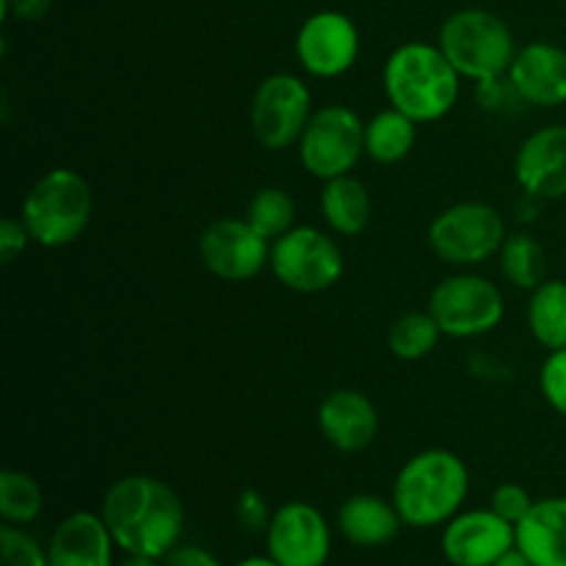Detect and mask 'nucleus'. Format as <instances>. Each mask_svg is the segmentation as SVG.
Listing matches in <instances>:
<instances>
[{
  "label": "nucleus",
  "instance_id": "obj_1",
  "mask_svg": "<svg viewBox=\"0 0 566 566\" xmlns=\"http://www.w3.org/2000/svg\"><path fill=\"white\" fill-rule=\"evenodd\" d=\"M116 547L133 556L166 558L180 545L186 509L180 495L153 475H125L108 486L99 506Z\"/></svg>",
  "mask_w": 566,
  "mask_h": 566
},
{
  "label": "nucleus",
  "instance_id": "obj_2",
  "mask_svg": "<svg viewBox=\"0 0 566 566\" xmlns=\"http://www.w3.org/2000/svg\"><path fill=\"white\" fill-rule=\"evenodd\" d=\"M462 75L453 70L440 44L407 42L385 64V94L390 105L418 125L451 114Z\"/></svg>",
  "mask_w": 566,
  "mask_h": 566
},
{
  "label": "nucleus",
  "instance_id": "obj_3",
  "mask_svg": "<svg viewBox=\"0 0 566 566\" xmlns=\"http://www.w3.org/2000/svg\"><path fill=\"white\" fill-rule=\"evenodd\" d=\"M470 492V470L457 453L431 448L409 459L392 486V503L403 525L434 528L459 514Z\"/></svg>",
  "mask_w": 566,
  "mask_h": 566
},
{
  "label": "nucleus",
  "instance_id": "obj_4",
  "mask_svg": "<svg viewBox=\"0 0 566 566\" xmlns=\"http://www.w3.org/2000/svg\"><path fill=\"white\" fill-rule=\"evenodd\" d=\"M92 210L94 193L81 171L50 169L31 186L20 219L31 232L33 243L61 249L86 232Z\"/></svg>",
  "mask_w": 566,
  "mask_h": 566
},
{
  "label": "nucleus",
  "instance_id": "obj_5",
  "mask_svg": "<svg viewBox=\"0 0 566 566\" xmlns=\"http://www.w3.org/2000/svg\"><path fill=\"white\" fill-rule=\"evenodd\" d=\"M440 50L468 81L506 75L517 48L506 22L484 9H462L440 28Z\"/></svg>",
  "mask_w": 566,
  "mask_h": 566
},
{
  "label": "nucleus",
  "instance_id": "obj_6",
  "mask_svg": "<svg viewBox=\"0 0 566 566\" xmlns=\"http://www.w3.org/2000/svg\"><path fill=\"white\" fill-rule=\"evenodd\" d=\"M365 155V122L348 105H324L313 111L302 138L298 160L304 171L318 180L352 175Z\"/></svg>",
  "mask_w": 566,
  "mask_h": 566
},
{
  "label": "nucleus",
  "instance_id": "obj_7",
  "mask_svg": "<svg viewBox=\"0 0 566 566\" xmlns=\"http://www.w3.org/2000/svg\"><path fill=\"white\" fill-rule=\"evenodd\" d=\"M506 221L486 202H459L442 210L429 227V247L451 265H479L501 252Z\"/></svg>",
  "mask_w": 566,
  "mask_h": 566
},
{
  "label": "nucleus",
  "instance_id": "obj_8",
  "mask_svg": "<svg viewBox=\"0 0 566 566\" xmlns=\"http://www.w3.org/2000/svg\"><path fill=\"white\" fill-rule=\"evenodd\" d=\"M271 271L296 293H324L343 276V252L315 227H293L271 243Z\"/></svg>",
  "mask_w": 566,
  "mask_h": 566
},
{
  "label": "nucleus",
  "instance_id": "obj_9",
  "mask_svg": "<svg viewBox=\"0 0 566 566\" xmlns=\"http://www.w3.org/2000/svg\"><path fill=\"white\" fill-rule=\"evenodd\" d=\"M429 313L448 337H481L503 321L506 304L495 282L479 274H457L431 291Z\"/></svg>",
  "mask_w": 566,
  "mask_h": 566
},
{
  "label": "nucleus",
  "instance_id": "obj_10",
  "mask_svg": "<svg viewBox=\"0 0 566 566\" xmlns=\"http://www.w3.org/2000/svg\"><path fill=\"white\" fill-rule=\"evenodd\" d=\"M313 116V94L296 75L276 72L258 86L252 97V130L265 149H287L298 144Z\"/></svg>",
  "mask_w": 566,
  "mask_h": 566
},
{
  "label": "nucleus",
  "instance_id": "obj_11",
  "mask_svg": "<svg viewBox=\"0 0 566 566\" xmlns=\"http://www.w3.org/2000/svg\"><path fill=\"white\" fill-rule=\"evenodd\" d=\"M205 269L224 282L254 280L271 260V241L247 219H219L199 238Z\"/></svg>",
  "mask_w": 566,
  "mask_h": 566
},
{
  "label": "nucleus",
  "instance_id": "obj_12",
  "mask_svg": "<svg viewBox=\"0 0 566 566\" xmlns=\"http://www.w3.org/2000/svg\"><path fill=\"white\" fill-rule=\"evenodd\" d=\"M265 545L282 566H324L332 553V531L318 509L291 501L271 514Z\"/></svg>",
  "mask_w": 566,
  "mask_h": 566
},
{
  "label": "nucleus",
  "instance_id": "obj_13",
  "mask_svg": "<svg viewBox=\"0 0 566 566\" xmlns=\"http://www.w3.org/2000/svg\"><path fill=\"white\" fill-rule=\"evenodd\" d=\"M359 31L343 11H318L296 33V59L315 77H340L357 64Z\"/></svg>",
  "mask_w": 566,
  "mask_h": 566
},
{
  "label": "nucleus",
  "instance_id": "obj_14",
  "mask_svg": "<svg viewBox=\"0 0 566 566\" xmlns=\"http://www.w3.org/2000/svg\"><path fill=\"white\" fill-rule=\"evenodd\" d=\"M517 545L512 523L492 509H473L448 520L442 531V553L453 566H492Z\"/></svg>",
  "mask_w": 566,
  "mask_h": 566
},
{
  "label": "nucleus",
  "instance_id": "obj_15",
  "mask_svg": "<svg viewBox=\"0 0 566 566\" xmlns=\"http://www.w3.org/2000/svg\"><path fill=\"white\" fill-rule=\"evenodd\" d=\"M514 175L520 188L536 199L566 197V125H547L531 133L517 149Z\"/></svg>",
  "mask_w": 566,
  "mask_h": 566
},
{
  "label": "nucleus",
  "instance_id": "obj_16",
  "mask_svg": "<svg viewBox=\"0 0 566 566\" xmlns=\"http://www.w3.org/2000/svg\"><path fill=\"white\" fill-rule=\"evenodd\" d=\"M506 75L528 105L556 108L566 103V50L558 44H525L517 50Z\"/></svg>",
  "mask_w": 566,
  "mask_h": 566
},
{
  "label": "nucleus",
  "instance_id": "obj_17",
  "mask_svg": "<svg viewBox=\"0 0 566 566\" xmlns=\"http://www.w3.org/2000/svg\"><path fill=\"white\" fill-rule=\"evenodd\" d=\"M318 429L343 453L365 451L379 434V412L359 390H335L318 407Z\"/></svg>",
  "mask_w": 566,
  "mask_h": 566
},
{
  "label": "nucleus",
  "instance_id": "obj_18",
  "mask_svg": "<svg viewBox=\"0 0 566 566\" xmlns=\"http://www.w3.org/2000/svg\"><path fill=\"white\" fill-rule=\"evenodd\" d=\"M114 536L99 514L75 512L55 525L48 545L50 566H114Z\"/></svg>",
  "mask_w": 566,
  "mask_h": 566
},
{
  "label": "nucleus",
  "instance_id": "obj_19",
  "mask_svg": "<svg viewBox=\"0 0 566 566\" xmlns=\"http://www.w3.org/2000/svg\"><path fill=\"white\" fill-rule=\"evenodd\" d=\"M517 547L534 566H566V497L536 501L517 525Z\"/></svg>",
  "mask_w": 566,
  "mask_h": 566
},
{
  "label": "nucleus",
  "instance_id": "obj_20",
  "mask_svg": "<svg viewBox=\"0 0 566 566\" xmlns=\"http://www.w3.org/2000/svg\"><path fill=\"white\" fill-rule=\"evenodd\" d=\"M403 520L396 503L376 495H354L337 512V528L352 545L381 547L390 545L401 531Z\"/></svg>",
  "mask_w": 566,
  "mask_h": 566
},
{
  "label": "nucleus",
  "instance_id": "obj_21",
  "mask_svg": "<svg viewBox=\"0 0 566 566\" xmlns=\"http://www.w3.org/2000/svg\"><path fill=\"white\" fill-rule=\"evenodd\" d=\"M321 216L332 232L354 238L368 230L374 219V199L357 177H335V180H326L321 191Z\"/></svg>",
  "mask_w": 566,
  "mask_h": 566
},
{
  "label": "nucleus",
  "instance_id": "obj_22",
  "mask_svg": "<svg viewBox=\"0 0 566 566\" xmlns=\"http://www.w3.org/2000/svg\"><path fill=\"white\" fill-rule=\"evenodd\" d=\"M415 142H418V122L396 108L381 111L365 125V155L376 164H398L412 153Z\"/></svg>",
  "mask_w": 566,
  "mask_h": 566
},
{
  "label": "nucleus",
  "instance_id": "obj_23",
  "mask_svg": "<svg viewBox=\"0 0 566 566\" xmlns=\"http://www.w3.org/2000/svg\"><path fill=\"white\" fill-rule=\"evenodd\" d=\"M531 335L547 352L566 348V282L545 280L536 291H531L528 304Z\"/></svg>",
  "mask_w": 566,
  "mask_h": 566
},
{
  "label": "nucleus",
  "instance_id": "obj_24",
  "mask_svg": "<svg viewBox=\"0 0 566 566\" xmlns=\"http://www.w3.org/2000/svg\"><path fill=\"white\" fill-rule=\"evenodd\" d=\"M503 276L520 291H536L547 280V254L539 241L525 232L506 235L501 252H497Z\"/></svg>",
  "mask_w": 566,
  "mask_h": 566
},
{
  "label": "nucleus",
  "instance_id": "obj_25",
  "mask_svg": "<svg viewBox=\"0 0 566 566\" xmlns=\"http://www.w3.org/2000/svg\"><path fill=\"white\" fill-rule=\"evenodd\" d=\"M44 509V492L33 475L22 470L0 473V517L9 525H28L39 520Z\"/></svg>",
  "mask_w": 566,
  "mask_h": 566
},
{
  "label": "nucleus",
  "instance_id": "obj_26",
  "mask_svg": "<svg viewBox=\"0 0 566 566\" xmlns=\"http://www.w3.org/2000/svg\"><path fill=\"white\" fill-rule=\"evenodd\" d=\"M247 221L269 241L285 235L287 230H293V221H296V202H293L291 193L285 188H260L252 199H249L247 208Z\"/></svg>",
  "mask_w": 566,
  "mask_h": 566
},
{
  "label": "nucleus",
  "instance_id": "obj_27",
  "mask_svg": "<svg viewBox=\"0 0 566 566\" xmlns=\"http://www.w3.org/2000/svg\"><path fill=\"white\" fill-rule=\"evenodd\" d=\"M442 329L437 324V318L431 313H407L390 326V352L396 354L398 359H407V363H415V359L429 357L431 352L440 343Z\"/></svg>",
  "mask_w": 566,
  "mask_h": 566
},
{
  "label": "nucleus",
  "instance_id": "obj_28",
  "mask_svg": "<svg viewBox=\"0 0 566 566\" xmlns=\"http://www.w3.org/2000/svg\"><path fill=\"white\" fill-rule=\"evenodd\" d=\"M0 556L3 566H50L48 551L20 525L6 523L0 528Z\"/></svg>",
  "mask_w": 566,
  "mask_h": 566
},
{
  "label": "nucleus",
  "instance_id": "obj_29",
  "mask_svg": "<svg viewBox=\"0 0 566 566\" xmlns=\"http://www.w3.org/2000/svg\"><path fill=\"white\" fill-rule=\"evenodd\" d=\"M475 99H479V105L484 111H490V114H501V116H514L523 105H528L523 97H520L514 83L509 81V75L486 77V81L475 83Z\"/></svg>",
  "mask_w": 566,
  "mask_h": 566
},
{
  "label": "nucleus",
  "instance_id": "obj_30",
  "mask_svg": "<svg viewBox=\"0 0 566 566\" xmlns=\"http://www.w3.org/2000/svg\"><path fill=\"white\" fill-rule=\"evenodd\" d=\"M539 387L545 401L566 418V348L551 352L539 374Z\"/></svg>",
  "mask_w": 566,
  "mask_h": 566
},
{
  "label": "nucleus",
  "instance_id": "obj_31",
  "mask_svg": "<svg viewBox=\"0 0 566 566\" xmlns=\"http://www.w3.org/2000/svg\"><path fill=\"white\" fill-rule=\"evenodd\" d=\"M534 497H531V492L525 490V486L520 484H501L495 492H492V512L497 514V517H503L506 523H512L514 528H517L520 523L525 520V514L534 509Z\"/></svg>",
  "mask_w": 566,
  "mask_h": 566
},
{
  "label": "nucleus",
  "instance_id": "obj_32",
  "mask_svg": "<svg viewBox=\"0 0 566 566\" xmlns=\"http://www.w3.org/2000/svg\"><path fill=\"white\" fill-rule=\"evenodd\" d=\"M31 243V232L22 224V219H14V216H6L0 221V260L6 265L14 263L17 254H22Z\"/></svg>",
  "mask_w": 566,
  "mask_h": 566
},
{
  "label": "nucleus",
  "instance_id": "obj_33",
  "mask_svg": "<svg viewBox=\"0 0 566 566\" xmlns=\"http://www.w3.org/2000/svg\"><path fill=\"white\" fill-rule=\"evenodd\" d=\"M238 523H241L243 531L249 534H260V531L269 528L271 514L265 509V501L254 490H247L241 497H238Z\"/></svg>",
  "mask_w": 566,
  "mask_h": 566
},
{
  "label": "nucleus",
  "instance_id": "obj_34",
  "mask_svg": "<svg viewBox=\"0 0 566 566\" xmlns=\"http://www.w3.org/2000/svg\"><path fill=\"white\" fill-rule=\"evenodd\" d=\"M50 9H53V0H0L3 17H14L20 22L44 20Z\"/></svg>",
  "mask_w": 566,
  "mask_h": 566
},
{
  "label": "nucleus",
  "instance_id": "obj_35",
  "mask_svg": "<svg viewBox=\"0 0 566 566\" xmlns=\"http://www.w3.org/2000/svg\"><path fill=\"white\" fill-rule=\"evenodd\" d=\"M164 566H221V562L199 545H177L164 558Z\"/></svg>",
  "mask_w": 566,
  "mask_h": 566
},
{
  "label": "nucleus",
  "instance_id": "obj_36",
  "mask_svg": "<svg viewBox=\"0 0 566 566\" xmlns=\"http://www.w3.org/2000/svg\"><path fill=\"white\" fill-rule=\"evenodd\" d=\"M492 566H534V564H531V558L525 556V553L520 551L517 545H514L512 551L506 553V556H501V558H497V562L492 564Z\"/></svg>",
  "mask_w": 566,
  "mask_h": 566
},
{
  "label": "nucleus",
  "instance_id": "obj_37",
  "mask_svg": "<svg viewBox=\"0 0 566 566\" xmlns=\"http://www.w3.org/2000/svg\"><path fill=\"white\" fill-rule=\"evenodd\" d=\"M119 566H164L160 564V558H153V556H133V553H127V558L122 562Z\"/></svg>",
  "mask_w": 566,
  "mask_h": 566
},
{
  "label": "nucleus",
  "instance_id": "obj_38",
  "mask_svg": "<svg viewBox=\"0 0 566 566\" xmlns=\"http://www.w3.org/2000/svg\"><path fill=\"white\" fill-rule=\"evenodd\" d=\"M235 566H282L280 562H274L271 556H249L243 562H238Z\"/></svg>",
  "mask_w": 566,
  "mask_h": 566
}]
</instances>
